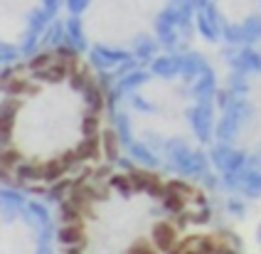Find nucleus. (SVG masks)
<instances>
[{
	"instance_id": "7ed1b4c3",
	"label": "nucleus",
	"mask_w": 261,
	"mask_h": 254,
	"mask_svg": "<svg viewBox=\"0 0 261 254\" xmlns=\"http://www.w3.org/2000/svg\"><path fill=\"white\" fill-rule=\"evenodd\" d=\"M163 188H165L163 195H177V197H182V200H188L190 195L197 193V190H195L190 183H185V180H168Z\"/></svg>"
},
{
	"instance_id": "20e7f679",
	"label": "nucleus",
	"mask_w": 261,
	"mask_h": 254,
	"mask_svg": "<svg viewBox=\"0 0 261 254\" xmlns=\"http://www.w3.org/2000/svg\"><path fill=\"white\" fill-rule=\"evenodd\" d=\"M165 183L158 178V175H153V173H145L143 178V193L153 195V197H163V193H165V188H163Z\"/></svg>"
},
{
	"instance_id": "0eeeda50",
	"label": "nucleus",
	"mask_w": 261,
	"mask_h": 254,
	"mask_svg": "<svg viewBox=\"0 0 261 254\" xmlns=\"http://www.w3.org/2000/svg\"><path fill=\"white\" fill-rule=\"evenodd\" d=\"M185 254H197V252H185Z\"/></svg>"
},
{
	"instance_id": "423d86ee",
	"label": "nucleus",
	"mask_w": 261,
	"mask_h": 254,
	"mask_svg": "<svg viewBox=\"0 0 261 254\" xmlns=\"http://www.w3.org/2000/svg\"><path fill=\"white\" fill-rule=\"evenodd\" d=\"M126 254H158V252H155V249H153L148 242H133Z\"/></svg>"
},
{
	"instance_id": "39448f33",
	"label": "nucleus",
	"mask_w": 261,
	"mask_h": 254,
	"mask_svg": "<svg viewBox=\"0 0 261 254\" xmlns=\"http://www.w3.org/2000/svg\"><path fill=\"white\" fill-rule=\"evenodd\" d=\"M163 208L168 210V212H173V215H182L185 200L177 197V195H163Z\"/></svg>"
},
{
	"instance_id": "f03ea898",
	"label": "nucleus",
	"mask_w": 261,
	"mask_h": 254,
	"mask_svg": "<svg viewBox=\"0 0 261 254\" xmlns=\"http://www.w3.org/2000/svg\"><path fill=\"white\" fill-rule=\"evenodd\" d=\"M150 239L155 244V252H170L177 244V230L173 222H155L150 230Z\"/></svg>"
},
{
	"instance_id": "f257e3e1",
	"label": "nucleus",
	"mask_w": 261,
	"mask_h": 254,
	"mask_svg": "<svg viewBox=\"0 0 261 254\" xmlns=\"http://www.w3.org/2000/svg\"><path fill=\"white\" fill-rule=\"evenodd\" d=\"M79 64L74 49L57 47L0 74V183L62 197L94 175L79 158L82 119L96 114L69 84Z\"/></svg>"
}]
</instances>
